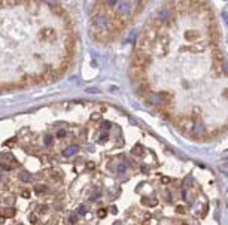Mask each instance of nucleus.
Masks as SVG:
<instances>
[{
    "mask_svg": "<svg viewBox=\"0 0 228 225\" xmlns=\"http://www.w3.org/2000/svg\"><path fill=\"white\" fill-rule=\"evenodd\" d=\"M142 203H143V204H148V206H151V207H155V206L158 204V200H157V198H142Z\"/></svg>",
    "mask_w": 228,
    "mask_h": 225,
    "instance_id": "nucleus-10",
    "label": "nucleus"
},
{
    "mask_svg": "<svg viewBox=\"0 0 228 225\" xmlns=\"http://www.w3.org/2000/svg\"><path fill=\"white\" fill-rule=\"evenodd\" d=\"M6 213H8L9 216H12V215H14L15 212H14V209H9V210H6Z\"/></svg>",
    "mask_w": 228,
    "mask_h": 225,
    "instance_id": "nucleus-31",
    "label": "nucleus"
},
{
    "mask_svg": "<svg viewBox=\"0 0 228 225\" xmlns=\"http://www.w3.org/2000/svg\"><path fill=\"white\" fill-rule=\"evenodd\" d=\"M176 212H177V213H185V209H183V206H177V207H176Z\"/></svg>",
    "mask_w": 228,
    "mask_h": 225,
    "instance_id": "nucleus-25",
    "label": "nucleus"
},
{
    "mask_svg": "<svg viewBox=\"0 0 228 225\" xmlns=\"http://www.w3.org/2000/svg\"><path fill=\"white\" fill-rule=\"evenodd\" d=\"M182 198H183V200H186V191H185V189L182 191Z\"/></svg>",
    "mask_w": 228,
    "mask_h": 225,
    "instance_id": "nucleus-33",
    "label": "nucleus"
},
{
    "mask_svg": "<svg viewBox=\"0 0 228 225\" xmlns=\"http://www.w3.org/2000/svg\"><path fill=\"white\" fill-rule=\"evenodd\" d=\"M222 73L228 76V61H225V63L222 64Z\"/></svg>",
    "mask_w": 228,
    "mask_h": 225,
    "instance_id": "nucleus-18",
    "label": "nucleus"
},
{
    "mask_svg": "<svg viewBox=\"0 0 228 225\" xmlns=\"http://www.w3.org/2000/svg\"><path fill=\"white\" fill-rule=\"evenodd\" d=\"M106 215H107V210H106V209H100V210L97 212V216H98V218H104Z\"/></svg>",
    "mask_w": 228,
    "mask_h": 225,
    "instance_id": "nucleus-16",
    "label": "nucleus"
},
{
    "mask_svg": "<svg viewBox=\"0 0 228 225\" xmlns=\"http://www.w3.org/2000/svg\"><path fill=\"white\" fill-rule=\"evenodd\" d=\"M157 20H158V24H164L170 20V14L167 9H160L158 14H157Z\"/></svg>",
    "mask_w": 228,
    "mask_h": 225,
    "instance_id": "nucleus-6",
    "label": "nucleus"
},
{
    "mask_svg": "<svg viewBox=\"0 0 228 225\" xmlns=\"http://www.w3.org/2000/svg\"><path fill=\"white\" fill-rule=\"evenodd\" d=\"M76 215H85V207L84 206H79V209H78V212H76Z\"/></svg>",
    "mask_w": 228,
    "mask_h": 225,
    "instance_id": "nucleus-21",
    "label": "nucleus"
},
{
    "mask_svg": "<svg viewBox=\"0 0 228 225\" xmlns=\"http://www.w3.org/2000/svg\"><path fill=\"white\" fill-rule=\"evenodd\" d=\"M66 130H58V133H57V136L60 137V139H63V137H66Z\"/></svg>",
    "mask_w": 228,
    "mask_h": 225,
    "instance_id": "nucleus-20",
    "label": "nucleus"
},
{
    "mask_svg": "<svg viewBox=\"0 0 228 225\" xmlns=\"http://www.w3.org/2000/svg\"><path fill=\"white\" fill-rule=\"evenodd\" d=\"M46 191V186L45 185H36L34 186V192L36 194H42V192H45Z\"/></svg>",
    "mask_w": 228,
    "mask_h": 225,
    "instance_id": "nucleus-14",
    "label": "nucleus"
},
{
    "mask_svg": "<svg viewBox=\"0 0 228 225\" xmlns=\"http://www.w3.org/2000/svg\"><path fill=\"white\" fill-rule=\"evenodd\" d=\"M191 134H192V136H195V137L204 136V134H206V128H204V124H203V122H195V124L192 125Z\"/></svg>",
    "mask_w": 228,
    "mask_h": 225,
    "instance_id": "nucleus-5",
    "label": "nucleus"
},
{
    "mask_svg": "<svg viewBox=\"0 0 228 225\" xmlns=\"http://www.w3.org/2000/svg\"><path fill=\"white\" fill-rule=\"evenodd\" d=\"M104 128L109 130V128H110V124H109V122H104Z\"/></svg>",
    "mask_w": 228,
    "mask_h": 225,
    "instance_id": "nucleus-35",
    "label": "nucleus"
},
{
    "mask_svg": "<svg viewBox=\"0 0 228 225\" xmlns=\"http://www.w3.org/2000/svg\"><path fill=\"white\" fill-rule=\"evenodd\" d=\"M222 17H224V20H225V23L228 24V14H227V12H224V14H222Z\"/></svg>",
    "mask_w": 228,
    "mask_h": 225,
    "instance_id": "nucleus-29",
    "label": "nucleus"
},
{
    "mask_svg": "<svg viewBox=\"0 0 228 225\" xmlns=\"http://www.w3.org/2000/svg\"><path fill=\"white\" fill-rule=\"evenodd\" d=\"M20 180L24 182V183H27V182L32 180V174H30L29 171H21V173H20Z\"/></svg>",
    "mask_w": 228,
    "mask_h": 225,
    "instance_id": "nucleus-9",
    "label": "nucleus"
},
{
    "mask_svg": "<svg viewBox=\"0 0 228 225\" xmlns=\"http://www.w3.org/2000/svg\"><path fill=\"white\" fill-rule=\"evenodd\" d=\"M106 140H107V133L104 131V133L100 134V142H106Z\"/></svg>",
    "mask_w": 228,
    "mask_h": 225,
    "instance_id": "nucleus-22",
    "label": "nucleus"
},
{
    "mask_svg": "<svg viewBox=\"0 0 228 225\" xmlns=\"http://www.w3.org/2000/svg\"><path fill=\"white\" fill-rule=\"evenodd\" d=\"M69 221H70L72 224H76V221H78V215H76V213H73V215H70V218H69Z\"/></svg>",
    "mask_w": 228,
    "mask_h": 225,
    "instance_id": "nucleus-19",
    "label": "nucleus"
},
{
    "mask_svg": "<svg viewBox=\"0 0 228 225\" xmlns=\"http://www.w3.org/2000/svg\"><path fill=\"white\" fill-rule=\"evenodd\" d=\"M197 37H198V32H195V30H188V32H185V39H186V40L194 42V40H197Z\"/></svg>",
    "mask_w": 228,
    "mask_h": 225,
    "instance_id": "nucleus-7",
    "label": "nucleus"
},
{
    "mask_svg": "<svg viewBox=\"0 0 228 225\" xmlns=\"http://www.w3.org/2000/svg\"><path fill=\"white\" fill-rule=\"evenodd\" d=\"M117 12H118V15H121V17H127V15L131 12V5H130V3H127V2L118 3Z\"/></svg>",
    "mask_w": 228,
    "mask_h": 225,
    "instance_id": "nucleus-4",
    "label": "nucleus"
},
{
    "mask_svg": "<svg viewBox=\"0 0 228 225\" xmlns=\"http://www.w3.org/2000/svg\"><path fill=\"white\" fill-rule=\"evenodd\" d=\"M39 210H40V212H46L48 209H46V206H40V209H39Z\"/></svg>",
    "mask_w": 228,
    "mask_h": 225,
    "instance_id": "nucleus-34",
    "label": "nucleus"
},
{
    "mask_svg": "<svg viewBox=\"0 0 228 225\" xmlns=\"http://www.w3.org/2000/svg\"><path fill=\"white\" fill-rule=\"evenodd\" d=\"M127 170V167L124 166V164H121V166H118V173H124Z\"/></svg>",
    "mask_w": 228,
    "mask_h": 225,
    "instance_id": "nucleus-23",
    "label": "nucleus"
},
{
    "mask_svg": "<svg viewBox=\"0 0 228 225\" xmlns=\"http://www.w3.org/2000/svg\"><path fill=\"white\" fill-rule=\"evenodd\" d=\"M94 167H95V164H94V163H91V161H89V163H87V169H89V170H92Z\"/></svg>",
    "mask_w": 228,
    "mask_h": 225,
    "instance_id": "nucleus-27",
    "label": "nucleus"
},
{
    "mask_svg": "<svg viewBox=\"0 0 228 225\" xmlns=\"http://www.w3.org/2000/svg\"><path fill=\"white\" fill-rule=\"evenodd\" d=\"M78 152V146L76 145H70V146H67L66 149H64V157H72V155H75Z\"/></svg>",
    "mask_w": 228,
    "mask_h": 225,
    "instance_id": "nucleus-8",
    "label": "nucleus"
},
{
    "mask_svg": "<svg viewBox=\"0 0 228 225\" xmlns=\"http://www.w3.org/2000/svg\"><path fill=\"white\" fill-rule=\"evenodd\" d=\"M131 154H133L134 157H140V155H143V148H142L140 145H136V146L131 149Z\"/></svg>",
    "mask_w": 228,
    "mask_h": 225,
    "instance_id": "nucleus-12",
    "label": "nucleus"
},
{
    "mask_svg": "<svg viewBox=\"0 0 228 225\" xmlns=\"http://www.w3.org/2000/svg\"><path fill=\"white\" fill-rule=\"evenodd\" d=\"M0 169H3V170H11L12 167H11V166H8V164H0Z\"/></svg>",
    "mask_w": 228,
    "mask_h": 225,
    "instance_id": "nucleus-26",
    "label": "nucleus"
},
{
    "mask_svg": "<svg viewBox=\"0 0 228 225\" xmlns=\"http://www.w3.org/2000/svg\"><path fill=\"white\" fill-rule=\"evenodd\" d=\"M137 88H139V89H137V92H139L140 95H145L146 92H149V88H148V84H145V82H143V84H140V85H139Z\"/></svg>",
    "mask_w": 228,
    "mask_h": 225,
    "instance_id": "nucleus-11",
    "label": "nucleus"
},
{
    "mask_svg": "<svg viewBox=\"0 0 228 225\" xmlns=\"http://www.w3.org/2000/svg\"><path fill=\"white\" fill-rule=\"evenodd\" d=\"M213 58H215L218 63H222V60H224V54H222L219 49H216V51L213 52Z\"/></svg>",
    "mask_w": 228,
    "mask_h": 225,
    "instance_id": "nucleus-13",
    "label": "nucleus"
},
{
    "mask_svg": "<svg viewBox=\"0 0 228 225\" xmlns=\"http://www.w3.org/2000/svg\"><path fill=\"white\" fill-rule=\"evenodd\" d=\"M100 118H101L100 114H94V115H91V119H92V121H97V119H100Z\"/></svg>",
    "mask_w": 228,
    "mask_h": 225,
    "instance_id": "nucleus-24",
    "label": "nucleus"
},
{
    "mask_svg": "<svg viewBox=\"0 0 228 225\" xmlns=\"http://www.w3.org/2000/svg\"><path fill=\"white\" fill-rule=\"evenodd\" d=\"M23 197H30V191L24 189V191H23Z\"/></svg>",
    "mask_w": 228,
    "mask_h": 225,
    "instance_id": "nucleus-28",
    "label": "nucleus"
},
{
    "mask_svg": "<svg viewBox=\"0 0 228 225\" xmlns=\"http://www.w3.org/2000/svg\"><path fill=\"white\" fill-rule=\"evenodd\" d=\"M87 92H98V89H94V88H88Z\"/></svg>",
    "mask_w": 228,
    "mask_h": 225,
    "instance_id": "nucleus-30",
    "label": "nucleus"
},
{
    "mask_svg": "<svg viewBox=\"0 0 228 225\" xmlns=\"http://www.w3.org/2000/svg\"><path fill=\"white\" fill-rule=\"evenodd\" d=\"M39 37H42L46 42H52L55 39V30L52 27H45L39 32Z\"/></svg>",
    "mask_w": 228,
    "mask_h": 225,
    "instance_id": "nucleus-3",
    "label": "nucleus"
},
{
    "mask_svg": "<svg viewBox=\"0 0 228 225\" xmlns=\"http://www.w3.org/2000/svg\"><path fill=\"white\" fill-rule=\"evenodd\" d=\"M52 142H54L52 136H45V139H43V143H45L46 146H51V145H52Z\"/></svg>",
    "mask_w": 228,
    "mask_h": 225,
    "instance_id": "nucleus-15",
    "label": "nucleus"
},
{
    "mask_svg": "<svg viewBox=\"0 0 228 225\" xmlns=\"http://www.w3.org/2000/svg\"><path fill=\"white\" fill-rule=\"evenodd\" d=\"M110 212H112V213H117L118 210H117V207H115V206H112V209H110Z\"/></svg>",
    "mask_w": 228,
    "mask_h": 225,
    "instance_id": "nucleus-32",
    "label": "nucleus"
},
{
    "mask_svg": "<svg viewBox=\"0 0 228 225\" xmlns=\"http://www.w3.org/2000/svg\"><path fill=\"white\" fill-rule=\"evenodd\" d=\"M146 103L148 104H151V106H163V98H161V95H160V92H149L148 95H146Z\"/></svg>",
    "mask_w": 228,
    "mask_h": 225,
    "instance_id": "nucleus-2",
    "label": "nucleus"
},
{
    "mask_svg": "<svg viewBox=\"0 0 228 225\" xmlns=\"http://www.w3.org/2000/svg\"><path fill=\"white\" fill-rule=\"evenodd\" d=\"M18 225H23V224H18Z\"/></svg>",
    "mask_w": 228,
    "mask_h": 225,
    "instance_id": "nucleus-36",
    "label": "nucleus"
},
{
    "mask_svg": "<svg viewBox=\"0 0 228 225\" xmlns=\"http://www.w3.org/2000/svg\"><path fill=\"white\" fill-rule=\"evenodd\" d=\"M92 24H94V27H95L97 30L103 32V30H107V29H109L110 21H109L107 15H104V14H97V15L92 17Z\"/></svg>",
    "mask_w": 228,
    "mask_h": 225,
    "instance_id": "nucleus-1",
    "label": "nucleus"
},
{
    "mask_svg": "<svg viewBox=\"0 0 228 225\" xmlns=\"http://www.w3.org/2000/svg\"><path fill=\"white\" fill-rule=\"evenodd\" d=\"M170 182H172L170 177H167V176H163V177H161V183H163V185H169Z\"/></svg>",
    "mask_w": 228,
    "mask_h": 225,
    "instance_id": "nucleus-17",
    "label": "nucleus"
}]
</instances>
